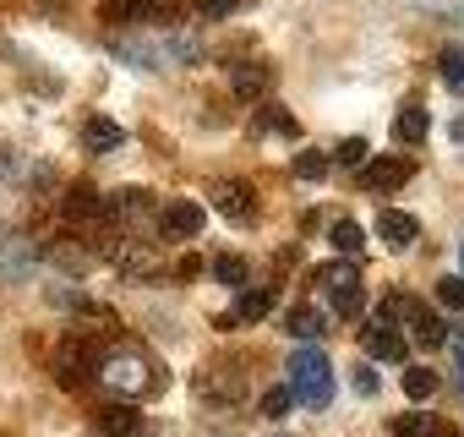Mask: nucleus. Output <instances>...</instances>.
Segmentation results:
<instances>
[{
  "label": "nucleus",
  "instance_id": "f257e3e1",
  "mask_svg": "<svg viewBox=\"0 0 464 437\" xmlns=\"http://www.w3.org/2000/svg\"><path fill=\"white\" fill-rule=\"evenodd\" d=\"M99 383L115 393V399H153L164 383H169V372L142 350V345H110V350H99Z\"/></svg>",
  "mask_w": 464,
  "mask_h": 437
},
{
  "label": "nucleus",
  "instance_id": "f03ea898",
  "mask_svg": "<svg viewBox=\"0 0 464 437\" xmlns=\"http://www.w3.org/2000/svg\"><path fill=\"white\" fill-rule=\"evenodd\" d=\"M285 372H290V388H295L301 404L323 410V404L334 399V361H328V350H317V339H301V345L290 350Z\"/></svg>",
  "mask_w": 464,
  "mask_h": 437
},
{
  "label": "nucleus",
  "instance_id": "7ed1b4c3",
  "mask_svg": "<svg viewBox=\"0 0 464 437\" xmlns=\"http://www.w3.org/2000/svg\"><path fill=\"white\" fill-rule=\"evenodd\" d=\"M317 285H323V296H328V306H334L339 317H355V312L366 306V296H361V268H355V263H323V268H317Z\"/></svg>",
  "mask_w": 464,
  "mask_h": 437
},
{
  "label": "nucleus",
  "instance_id": "20e7f679",
  "mask_svg": "<svg viewBox=\"0 0 464 437\" xmlns=\"http://www.w3.org/2000/svg\"><path fill=\"white\" fill-rule=\"evenodd\" d=\"M208 202H213V213L218 218H229V225H257V191L246 186V180H213V191H208Z\"/></svg>",
  "mask_w": 464,
  "mask_h": 437
},
{
  "label": "nucleus",
  "instance_id": "39448f33",
  "mask_svg": "<svg viewBox=\"0 0 464 437\" xmlns=\"http://www.w3.org/2000/svg\"><path fill=\"white\" fill-rule=\"evenodd\" d=\"M55 377H61V388H82L88 377H99V350L88 339H66L55 350Z\"/></svg>",
  "mask_w": 464,
  "mask_h": 437
},
{
  "label": "nucleus",
  "instance_id": "423d86ee",
  "mask_svg": "<svg viewBox=\"0 0 464 437\" xmlns=\"http://www.w3.org/2000/svg\"><path fill=\"white\" fill-rule=\"evenodd\" d=\"M208 225V208L202 202H164L159 208V236L164 241H191Z\"/></svg>",
  "mask_w": 464,
  "mask_h": 437
},
{
  "label": "nucleus",
  "instance_id": "0eeeda50",
  "mask_svg": "<svg viewBox=\"0 0 464 437\" xmlns=\"http://www.w3.org/2000/svg\"><path fill=\"white\" fill-rule=\"evenodd\" d=\"M34 263H39V247L28 236H0V279L6 285H23L34 274Z\"/></svg>",
  "mask_w": 464,
  "mask_h": 437
},
{
  "label": "nucleus",
  "instance_id": "6e6552de",
  "mask_svg": "<svg viewBox=\"0 0 464 437\" xmlns=\"http://www.w3.org/2000/svg\"><path fill=\"white\" fill-rule=\"evenodd\" d=\"M175 12V0H104V23L115 28V23H164Z\"/></svg>",
  "mask_w": 464,
  "mask_h": 437
},
{
  "label": "nucleus",
  "instance_id": "1a4fd4ad",
  "mask_svg": "<svg viewBox=\"0 0 464 437\" xmlns=\"http://www.w3.org/2000/svg\"><path fill=\"white\" fill-rule=\"evenodd\" d=\"M410 175H415L410 159H366V164H361V186H366V191H399Z\"/></svg>",
  "mask_w": 464,
  "mask_h": 437
},
{
  "label": "nucleus",
  "instance_id": "9d476101",
  "mask_svg": "<svg viewBox=\"0 0 464 437\" xmlns=\"http://www.w3.org/2000/svg\"><path fill=\"white\" fill-rule=\"evenodd\" d=\"M115 268L126 274V279H164V263H159V252L153 247H137V241H121L115 252Z\"/></svg>",
  "mask_w": 464,
  "mask_h": 437
},
{
  "label": "nucleus",
  "instance_id": "9b49d317",
  "mask_svg": "<svg viewBox=\"0 0 464 437\" xmlns=\"http://www.w3.org/2000/svg\"><path fill=\"white\" fill-rule=\"evenodd\" d=\"M279 301V285L268 279V285H252V290H241L236 296V312H229V317H218L224 328H236V323H257V317H268V306Z\"/></svg>",
  "mask_w": 464,
  "mask_h": 437
},
{
  "label": "nucleus",
  "instance_id": "f8f14e48",
  "mask_svg": "<svg viewBox=\"0 0 464 437\" xmlns=\"http://www.w3.org/2000/svg\"><path fill=\"white\" fill-rule=\"evenodd\" d=\"M415 236H420L415 213H404V208H382V213H377V241H382V247L404 252V247H415Z\"/></svg>",
  "mask_w": 464,
  "mask_h": 437
},
{
  "label": "nucleus",
  "instance_id": "ddd939ff",
  "mask_svg": "<svg viewBox=\"0 0 464 437\" xmlns=\"http://www.w3.org/2000/svg\"><path fill=\"white\" fill-rule=\"evenodd\" d=\"M361 350H366V361H382V366H399L404 361V339H399L393 323H372L361 334Z\"/></svg>",
  "mask_w": 464,
  "mask_h": 437
},
{
  "label": "nucleus",
  "instance_id": "4468645a",
  "mask_svg": "<svg viewBox=\"0 0 464 437\" xmlns=\"http://www.w3.org/2000/svg\"><path fill=\"white\" fill-rule=\"evenodd\" d=\"M93 426H99L104 437H137V432H142V415H137L131 399H115V404H104V410L93 415Z\"/></svg>",
  "mask_w": 464,
  "mask_h": 437
},
{
  "label": "nucleus",
  "instance_id": "2eb2a0df",
  "mask_svg": "<svg viewBox=\"0 0 464 437\" xmlns=\"http://www.w3.org/2000/svg\"><path fill=\"white\" fill-rule=\"evenodd\" d=\"M104 208H110V218H115V225H137V218H159V202H153L148 191H115V197H104Z\"/></svg>",
  "mask_w": 464,
  "mask_h": 437
},
{
  "label": "nucleus",
  "instance_id": "dca6fc26",
  "mask_svg": "<svg viewBox=\"0 0 464 437\" xmlns=\"http://www.w3.org/2000/svg\"><path fill=\"white\" fill-rule=\"evenodd\" d=\"M268 83H274V66L268 61H241L236 72H229V88H236L241 99H263Z\"/></svg>",
  "mask_w": 464,
  "mask_h": 437
},
{
  "label": "nucleus",
  "instance_id": "f3484780",
  "mask_svg": "<svg viewBox=\"0 0 464 437\" xmlns=\"http://www.w3.org/2000/svg\"><path fill=\"white\" fill-rule=\"evenodd\" d=\"M285 328H290L295 339H323V334L334 328V312H317V306H301V301H295V306L285 312Z\"/></svg>",
  "mask_w": 464,
  "mask_h": 437
},
{
  "label": "nucleus",
  "instance_id": "a211bd4d",
  "mask_svg": "<svg viewBox=\"0 0 464 437\" xmlns=\"http://www.w3.org/2000/svg\"><path fill=\"white\" fill-rule=\"evenodd\" d=\"M393 131H399V142H426V131H431V110H426V104H404V110L393 115Z\"/></svg>",
  "mask_w": 464,
  "mask_h": 437
},
{
  "label": "nucleus",
  "instance_id": "6ab92c4d",
  "mask_svg": "<svg viewBox=\"0 0 464 437\" xmlns=\"http://www.w3.org/2000/svg\"><path fill=\"white\" fill-rule=\"evenodd\" d=\"M257 131H268V137H295L301 131V121L285 110V104H257V121H252Z\"/></svg>",
  "mask_w": 464,
  "mask_h": 437
},
{
  "label": "nucleus",
  "instance_id": "aec40b11",
  "mask_svg": "<svg viewBox=\"0 0 464 437\" xmlns=\"http://www.w3.org/2000/svg\"><path fill=\"white\" fill-rule=\"evenodd\" d=\"M121 137H126V131H121L110 115H93V121L82 126V142H88L93 153H115V148H121Z\"/></svg>",
  "mask_w": 464,
  "mask_h": 437
},
{
  "label": "nucleus",
  "instance_id": "412c9836",
  "mask_svg": "<svg viewBox=\"0 0 464 437\" xmlns=\"http://www.w3.org/2000/svg\"><path fill=\"white\" fill-rule=\"evenodd\" d=\"M50 263H55L61 274H82V268L93 263V247H88V241H55V247H50Z\"/></svg>",
  "mask_w": 464,
  "mask_h": 437
},
{
  "label": "nucleus",
  "instance_id": "4be33fe9",
  "mask_svg": "<svg viewBox=\"0 0 464 437\" xmlns=\"http://www.w3.org/2000/svg\"><path fill=\"white\" fill-rule=\"evenodd\" d=\"M328 241H334V252H344V257H361V247H366V230L355 225V218H334V225H328Z\"/></svg>",
  "mask_w": 464,
  "mask_h": 437
},
{
  "label": "nucleus",
  "instance_id": "5701e85b",
  "mask_svg": "<svg viewBox=\"0 0 464 437\" xmlns=\"http://www.w3.org/2000/svg\"><path fill=\"white\" fill-rule=\"evenodd\" d=\"M437 72H442V88L448 93H464V44H448L437 55Z\"/></svg>",
  "mask_w": 464,
  "mask_h": 437
},
{
  "label": "nucleus",
  "instance_id": "b1692460",
  "mask_svg": "<svg viewBox=\"0 0 464 437\" xmlns=\"http://www.w3.org/2000/svg\"><path fill=\"white\" fill-rule=\"evenodd\" d=\"M197 383H202V399H208V393H213L218 404H229V399H241V377H236V372H202Z\"/></svg>",
  "mask_w": 464,
  "mask_h": 437
},
{
  "label": "nucleus",
  "instance_id": "393cba45",
  "mask_svg": "<svg viewBox=\"0 0 464 437\" xmlns=\"http://www.w3.org/2000/svg\"><path fill=\"white\" fill-rule=\"evenodd\" d=\"M213 279H218V285H236V290H241V285L252 279V268H246V257L224 252V257H213Z\"/></svg>",
  "mask_w": 464,
  "mask_h": 437
},
{
  "label": "nucleus",
  "instance_id": "a878e982",
  "mask_svg": "<svg viewBox=\"0 0 464 437\" xmlns=\"http://www.w3.org/2000/svg\"><path fill=\"white\" fill-rule=\"evenodd\" d=\"M404 393H410L415 404H426V399L437 393V372H431V366H404Z\"/></svg>",
  "mask_w": 464,
  "mask_h": 437
},
{
  "label": "nucleus",
  "instance_id": "bb28decb",
  "mask_svg": "<svg viewBox=\"0 0 464 437\" xmlns=\"http://www.w3.org/2000/svg\"><path fill=\"white\" fill-rule=\"evenodd\" d=\"M328 153H317V148H301L295 153V180H328Z\"/></svg>",
  "mask_w": 464,
  "mask_h": 437
},
{
  "label": "nucleus",
  "instance_id": "cd10ccee",
  "mask_svg": "<svg viewBox=\"0 0 464 437\" xmlns=\"http://www.w3.org/2000/svg\"><path fill=\"white\" fill-rule=\"evenodd\" d=\"M399 317H410V323L420 317V312H415V296H410V290H388V296H382V323H399Z\"/></svg>",
  "mask_w": 464,
  "mask_h": 437
},
{
  "label": "nucleus",
  "instance_id": "c85d7f7f",
  "mask_svg": "<svg viewBox=\"0 0 464 437\" xmlns=\"http://www.w3.org/2000/svg\"><path fill=\"white\" fill-rule=\"evenodd\" d=\"M415 345H420V350H437V345H448V328H442V317L420 312V317H415Z\"/></svg>",
  "mask_w": 464,
  "mask_h": 437
},
{
  "label": "nucleus",
  "instance_id": "c756f323",
  "mask_svg": "<svg viewBox=\"0 0 464 437\" xmlns=\"http://www.w3.org/2000/svg\"><path fill=\"white\" fill-rule=\"evenodd\" d=\"M290 404H295V388H290V383H279V388H268V393H263V415H268V421H285V415H290Z\"/></svg>",
  "mask_w": 464,
  "mask_h": 437
},
{
  "label": "nucleus",
  "instance_id": "7c9ffc66",
  "mask_svg": "<svg viewBox=\"0 0 464 437\" xmlns=\"http://www.w3.org/2000/svg\"><path fill=\"white\" fill-rule=\"evenodd\" d=\"M246 0H197V17L202 23H218V17H236Z\"/></svg>",
  "mask_w": 464,
  "mask_h": 437
},
{
  "label": "nucleus",
  "instance_id": "2f4dec72",
  "mask_svg": "<svg viewBox=\"0 0 464 437\" xmlns=\"http://www.w3.org/2000/svg\"><path fill=\"white\" fill-rule=\"evenodd\" d=\"M388 432H393V437H426V415H420V410H404V415H393Z\"/></svg>",
  "mask_w": 464,
  "mask_h": 437
},
{
  "label": "nucleus",
  "instance_id": "473e14b6",
  "mask_svg": "<svg viewBox=\"0 0 464 437\" xmlns=\"http://www.w3.org/2000/svg\"><path fill=\"white\" fill-rule=\"evenodd\" d=\"M366 159H372V153H366L361 137H344V142H339V164H344V170H361Z\"/></svg>",
  "mask_w": 464,
  "mask_h": 437
},
{
  "label": "nucleus",
  "instance_id": "72a5a7b5",
  "mask_svg": "<svg viewBox=\"0 0 464 437\" xmlns=\"http://www.w3.org/2000/svg\"><path fill=\"white\" fill-rule=\"evenodd\" d=\"M437 301H442V306H464V274L437 279Z\"/></svg>",
  "mask_w": 464,
  "mask_h": 437
},
{
  "label": "nucleus",
  "instance_id": "f704fd0d",
  "mask_svg": "<svg viewBox=\"0 0 464 437\" xmlns=\"http://www.w3.org/2000/svg\"><path fill=\"white\" fill-rule=\"evenodd\" d=\"M350 383H355V393H377V388H382L372 366H355V372H350Z\"/></svg>",
  "mask_w": 464,
  "mask_h": 437
},
{
  "label": "nucleus",
  "instance_id": "c9c22d12",
  "mask_svg": "<svg viewBox=\"0 0 464 437\" xmlns=\"http://www.w3.org/2000/svg\"><path fill=\"white\" fill-rule=\"evenodd\" d=\"M426 437H459V426L442 421V415H426Z\"/></svg>",
  "mask_w": 464,
  "mask_h": 437
},
{
  "label": "nucleus",
  "instance_id": "e433bc0d",
  "mask_svg": "<svg viewBox=\"0 0 464 437\" xmlns=\"http://www.w3.org/2000/svg\"><path fill=\"white\" fill-rule=\"evenodd\" d=\"M448 350H453V361L464 366V328H453V334H448Z\"/></svg>",
  "mask_w": 464,
  "mask_h": 437
},
{
  "label": "nucleus",
  "instance_id": "4c0bfd02",
  "mask_svg": "<svg viewBox=\"0 0 464 437\" xmlns=\"http://www.w3.org/2000/svg\"><path fill=\"white\" fill-rule=\"evenodd\" d=\"M453 137H459V142H464V121H453Z\"/></svg>",
  "mask_w": 464,
  "mask_h": 437
},
{
  "label": "nucleus",
  "instance_id": "58836bf2",
  "mask_svg": "<svg viewBox=\"0 0 464 437\" xmlns=\"http://www.w3.org/2000/svg\"><path fill=\"white\" fill-rule=\"evenodd\" d=\"M453 383H459V393H464V366H459V372H453Z\"/></svg>",
  "mask_w": 464,
  "mask_h": 437
},
{
  "label": "nucleus",
  "instance_id": "ea45409f",
  "mask_svg": "<svg viewBox=\"0 0 464 437\" xmlns=\"http://www.w3.org/2000/svg\"><path fill=\"white\" fill-rule=\"evenodd\" d=\"M459 268H464V247H459Z\"/></svg>",
  "mask_w": 464,
  "mask_h": 437
},
{
  "label": "nucleus",
  "instance_id": "a19ab883",
  "mask_svg": "<svg viewBox=\"0 0 464 437\" xmlns=\"http://www.w3.org/2000/svg\"><path fill=\"white\" fill-rule=\"evenodd\" d=\"M218 437H224V432H218Z\"/></svg>",
  "mask_w": 464,
  "mask_h": 437
}]
</instances>
